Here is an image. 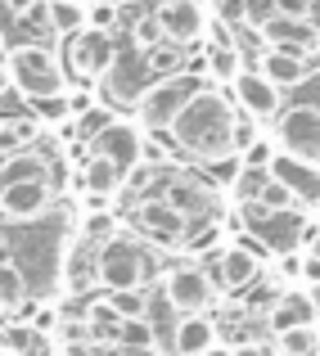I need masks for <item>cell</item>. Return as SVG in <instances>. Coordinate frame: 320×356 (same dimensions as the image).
<instances>
[{
  "label": "cell",
  "instance_id": "1",
  "mask_svg": "<svg viewBox=\"0 0 320 356\" xmlns=\"http://www.w3.org/2000/svg\"><path fill=\"white\" fill-rule=\"evenodd\" d=\"M234 104L221 95V86H203L194 90V99L176 113V122L167 127L172 145L181 154L199 158V163H212V158L234 154Z\"/></svg>",
  "mask_w": 320,
  "mask_h": 356
},
{
  "label": "cell",
  "instance_id": "2",
  "mask_svg": "<svg viewBox=\"0 0 320 356\" xmlns=\"http://www.w3.org/2000/svg\"><path fill=\"white\" fill-rule=\"evenodd\" d=\"M136 194L163 199L167 208L181 212L190 230L194 226H212L216 208H221V194L212 190V181H203L199 172H185V167H136L127 199H136Z\"/></svg>",
  "mask_w": 320,
  "mask_h": 356
},
{
  "label": "cell",
  "instance_id": "3",
  "mask_svg": "<svg viewBox=\"0 0 320 356\" xmlns=\"http://www.w3.org/2000/svg\"><path fill=\"white\" fill-rule=\"evenodd\" d=\"M154 275H158V257L145 248V239L113 230L95 248V284H104V293H118V289H149Z\"/></svg>",
  "mask_w": 320,
  "mask_h": 356
},
{
  "label": "cell",
  "instance_id": "4",
  "mask_svg": "<svg viewBox=\"0 0 320 356\" xmlns=\"http://www.w3.org/2000/svg\"><path fill=\"white\" fill-rule=\"evenodd\" d=\"M5 72H9V86L32 104V99L45 95H68V72H63V59L41 41H23V45H9L5 54Z\"/></svg>",
  "mask_w": 320,
  "mask_h": 356
},
{
  "label": "cell",
  "instance_id": "5",
  "mask_svg": "<svg viewBox=\"0 0 320 356\" xmlns=\"http://www.w3.org/2000/svg\"><path fill=\"white\" fill-rule=\"evenodd\" d=\"M203 86H208V81H203L199 72H190V68L172 72V77L149 81V90L136 99L140 131H167L176 122V113H181V108L194 99V90H203Z\"/></svg>",
  "mask_w": 320,
  "mask_h": 356
},
{
  "label": "cell",
  "instance_id": "6",
  "mask_svg": "<svg viewBox=\"0 0 320 356\" xmlns=\"http://www.w3.org/2000/svg\"><path fill=\"white\" fill-rule=\"evenodd\" d=\"M149 81H158V77H154V68H149L145 54H140L136 45H118L109 72L95 81V86H99V99H104V104H113V108H136V99L149 90Z\"/></svg>",
  "mask_w": 320,
  "mask_h": 356
},
{
  "label": "cell",
  "instance_id": "7",
  "mask_svg": "<svg viewBox=\"0 0 320 356\" xmlns=\"http://www.w3.org/2000/svg\"><path fill=\"white\" fill-rule=\"evenodd\" d=\"M113 54H118V41L113 32H99V27H81V32L63 36V72L81 81H99L109 72Z\"/></svg>",
  "mask_w": 320,
  "mask_h": 356
},
{
  "label": "cell",
  "instance_id": "8",
  "mask_svg": "<svg viewBox=\"0 0 320 356\" xmlns=\"http://www.w3.org/2000/svg\"><path fill=\"white\" fill-rule=\"evenodd\" d=\"M275 140L280 154H294L303 163L320 167V104H289L275 113Z\"/></svg>",
  "mask_w": 320,
  "mask_h": 356
},
{
  "label": "cell",
  "instance_id": "9",
  "mask_svg": "<svg viewBox=\"0 0 320 356\" xmlns=\"http://www.w3.org/2000/svg\"><path fill=\"white\" fill-rule=\"evenodd\" d=\"M239 217L248 235H257V243H266L271 252H294L307 226L298 208H262V203H239Z\"/></svg>",
  "mask_w": 320,
  "mask_h": 356
},
{
  "label": "cell",
  "instance_id": "10",
  "mask_svg": "<svg viewBox=\"0 0 320 356\" xmlns=\"http://www.w3.org/2000/svg\"><path fill=\"white\" fill-rule=\"evenodd\" d=\"M253 27H257V36L266 41V50H285V54H298V59H307V54L320 50V23L316 18L262 14V18H253Z\"/></svg>",
  "mask_w": 320,
  "mask_h": 356
},
{
  "label": "cell",
  "instance_id": "11",
  "mask_svg": "<svg viewBox=\"0 0 320 356\" xmlns=\"http://www.w3.org/2000/svg\"><path fill=\"white\" fill-rule=\"evenodd\" d=\"M131 221H136V230L145 239L163 243V248H181L185 243V217L176 208H167L163 199H154V194H136L131 199Z\"/></svg>",
  "mask_w": 320,
  "mask_h": 356
},
{
  "label": "cell",
  "instance_id": "12",
  "mask_svg": "<svg viewBox=\"0 0 320 356\" xmlns=\"http://www.w3.org/2000/svg\"><path fill=\"white\" fill-rule=\"evenodd\" d=\"M23 181H59V158L45 140H32V145L14 149V154H0V190Z\"/></svg>",
  "mask_w": 320,
  "mask_h": 356
},
{
  "label": "cell",
  "instance_id": "13",
  "mask_svg": "<svg viewBox=\"0 0 320 356\" xmlns=\"http://www.w3.org/2000/svg\"><path fill=\"white\" fill-rule=\"evenodd\" d=\"M90 154L109 158L122 176H131L140 167V158H145V136H140V127H131V122H113L109 118L104 127L90 136Z\"/></svg>",
  "mask_w": 320,
  "mask_h": 356
},
{
  "label": "cell",
  "instance_id": "14",
  "mask_svg": "<svg viewBox=\"0 0 320 356\" xmlns=\"http://www.w3.org/2000/svg\"><path fill=\"white\" fill-rule=\"evenodd\" d=\"M154 18H158V27H163V41L181 45V50H190L203 36V27H208L203 0H154Z\"/></svg>",
  "mask_w": 320,
  "mask_h": 356
},
{
  "label": "cell",
  "instance_id": "15",
  "mask_svg": "<svg viewBox=\"0 0 320 356\" xmlns=\"http://www.w3.org/2000/svg\"><path fill=\"white\" fill-rule=\"evenodd\" d=\"M163 293L181 316H199L216 302V284L203 266H176L172 275L163 280Z\"/></svg>",
  "mask_w": 320,
  "mask_h": 356
},
{
  "label": "cell",
  "instance_id": "16",
  "mask_svg": "<svg viewBox=\"0 0 320 356\" xmlns=\"http://www.w3.org/2000/svg\"><path fill=\"white\" fill-rule=\"evenodd\" d=\"M266 172H271V181H280L294 194V203H307V208L320 203V167L316 163H303V158H294V154H271Z\"/></svg>",
  "mask_w": 320,
  "mask_h": 356
},
{
  "label": "cell",
  "instance_id": "17",
  "mask_svg": "<svg viewBox=\"0 0 320 356\" xmlns=\"http://www.w3.org/2000/svg\"><path fill=\"white\" fill-rule=\"evenodd\" d=\"M54 208V181H23L0 190V217L14 226V221H36Z\"/></svg>",
  "mask_w": 320,
  "mask_h": 356
},
{
  "label": "cell",
  "instance_id": "18",
  "mask_svg": "<svg viewBox=\"0 0 320 356\" xmlns=\"http://www.w3.org/2000/svg\"><path fill=\"white\" fill-rule=\"evenodd\" d=\"M230 90H234V99H239L243 118H253V122H271L280 108H285L280 104V86H271L257 68H243L239 77L230 81Z\"/></svg>",
  "mask_w": 320,
  "mask_h": 356
},
{
  "label": "cell",
  "instance_id": "19",
  "mask_svg": "<svg viewBox=\"0 0 320 356\" xmlns=\"http://www.w3.org/2000/svg\"><path fill=\"white\" fill-rule=\"evenodd\" d=\"M257 257H262V252L253 248V239H239V243H230V248H225L212 266H203V270H208L212 284H221V289H248L253 280H257Z\"/></svg>",
  "mask_w": 320,
  "mask_h": 356
},
{
  "label": "cell",
  "instance_id": "20",
  "mask_svg": "<svg viewBox=\"0 0 320 356\" xmlns=\"http://www.w3.org/2000/svg\"><path fill=\"white\" fill-rule=\"evenodd\" d=\"M167 348H172V356H203L208 348H216V321H208V316H181Z\"/></svg>",
  "mask_w": 320,
  "mask_h": 356
},
{
  "label": "cell",
  "instance_id": "21",
  "mask_svg": "<svg viewBox=\"0 0 320 356\" xmlns=\"http://www.w3.org/2000/svg\"><path fill=\"white\" fill-rule=\"evenodd\" d=\"M266 325L275 334H289V330H303V325H316V302H312V293H280L275 302H271V312H266Z\"/></svg>",
  "mask_w": 320,
  "mask_h": 356
},
{
  "label": "cell",
  "instance_id": "22",
  "mask_svg": "<svg viewBox=\"0 0 320 356\" xmlns=\"http://www.w3.org/2000/svg\"><path fill=\"white\" fill-rule=\"evenodd\" d=\"M257 72L271 81V86H303L307 77V63L298 54H285V50H262L257 59Z\"/></svg>",
  "mask_w": 320,
  "mask_h": 356
},
{
  "label": "cell",
  "instance_id": "23",
  "mask_svg": "<svg viewBox=\"0 0 320 356\" xmlns=\"http://www.w3.org/2000/svg\"><path fill=\"white\" fill-rule=\"evenodd\" d=\"M81 185H86V194H95V199H109V194H118L122 185H127V176H122L118 167L109 163V158L90 154L86 172H81Z\"/></svg>",
  "mask_w": 320,
  "mask_h": 356
},
{
  "label": "cell",
  "instance_id": "24",
  "mask_svg": "<svg viewBox=\"0 0 320 356\" xmlns=\"http://www.w3.org/2000/svg\"><path fill=\"white\" fill-rule=\"evenodd\" d=\"M86 27V5L72 0H45V32L50 36H72Z\"/></svg>",
  "mask_w": 320,
  "mask_h": 356
},
{
  "label": "cell",
  "instance_id": "25",
  "mask_svg": "<svg viewBox=\"0 0 320 356\" xmlns=\"http://www.w3.org/2000/svg\"><path fill=\"white\" fill-rule=\"evenodd\" d=\"M27 293H32V289H27L23 270H18L9 257H0V302H5V312H23Z\"/></svg>",
  "mask_w": 320,
  "mask_h": 356
},
{
  "label": "cell",
  "instance_id": "26",
  "mask_svg": "<svg viewBox=\"0 0 320 356\" xmlns=\"http://www.w3.org/2000/svg\"><path fill=\"white\" fill-rule=\"evenodd\" d=\"M95 248H99V243L77 239V248H72V261H68V270H63V280H68L72 289H90V284H95Z\"/></svg>",
  "mask_w": 320,
  "mask_h": 356
},
{
  "label": "cell",
  "instance_id": "27",
  "mask_svg": "<svg viewBox=\"0 0 320 356\" xmlns=\"http://www.w3.org/2000/svg\"><path fill=\"white\" fill-rule=\"evenodd\" d=\"M208 72H212V81L230 86V81L243 72V54L234 50V45H208Z\"/></svg>",
  "mask_w": 320,
  "mask_h": 356
},
{
  "label": "cell",
  "instance_id": "28",
  "mask_svg": "<svg viewBox=\"0 0 320 356\" xmlns=\"http://www.w3.org/2000/svg\"><path fill=\"white\" fill-rule=\"evenodd\" d=\"M154 330H149L145 316H136V321H118V330H113L109 348H154Z\"/></svg>",
  "mask_w": 320,
  "mask_h": 356
},
{
  "label": "cell",
  "instance_id": "29",
  "mask_svg": "<svg viewBox=\"0 0 320 356\" xmlns=\"http://www.w3.org/2000/svg\"><path fill=\"white\" fill-rule=\"evenodd\" d=\"M280 356H320V330L316 325H303V330L280 334Z\"/></svg>",
  "mask_w": 320,
  "mask_h": 356
},
{
  "label": "cell",
  "instance_id": "30",
  "mask_svg": "<svg viewBox=\"0 0 320 356\" xmlns=\"http://www.w3.org/2000/svg\"><path fill=\"white\" fill-rule=\"evenodd\" d=\"M5 348H14L18 356H54L50 339H45L41 330H9L5 334Z\"/></svg>",
  "mask_w": 320,
  "mask_h": 356
},
{
  "label": "cell",
  "instance_id": "31",
  "mask_svg": "<svg viewBox=\"0 0 320 356\" xmlns=\"http://www.w3.org/2000/svg\"><path fill=\"white\" fill-rule=\"evenodd\" d=\"M104 302L122 316V321H136V316H145L149 289H118V293H104Z\"/></svg>",
  "mask_w": 320,
  "mask_h": 356
},
{
  "label": "cell",
  "instance_id": "32",
  "mask_svg": "<svg viewBox=\"0 0 320 356\" xmlns=\"http://www.w3.org/2000/svg\"><path fill=\"white\" fill-rule=\"evenodd\" d=\"M208 9H212L216 23H225V27L253 23V0H208Z\"/></svg>",
  "mask_w": 320,
  "mask_h": 356
},
{
  "label": "cell",
  "instance_id": "33",
  "mask_svg": "<svg viewBox=\"0 0 320 356\" xmlns=\"http://www.w3.org/2000/svg\"><path fill=\"white\" fill-rule=\"evenodd\" d=\"M266 181H271L266 167H239V176H234L230 190H234V199H239V203H253V199L262 194V185H266Z\"/></svg>",
  "mask_w": 320,
  "mask_h": 356
},
{
  "label": "cell",
  "instance_id": "34",
  "mask_svg": "<svg viewBox=\"0 0 320 356\" xmlns=\"http://www.w3.org/2000/svg\"><path fill=\"white\" fill-rule=\"evenodd\" d=\"M32 108H36V118L41 122H63L72 113V95H45V99H32Z\"/></svg>",
  "mask_w": 320,
  "mask_h": 356
},
{
  "label": "cell",
  "instance_id": "35",
  "mask_svg": "<svg viewBox=\"0 0 320 356\" xmlns=\"http://www.w3.org/2000/svg\"><path fill=\"white\" fill-rule=\"evenodd\" d=\"M86 27L113 32V27H118V9H113L109 0H95V5H86Z\"/></svg>",
  "mask_w": 320,
  "mask_h": 356
},
{
  "label": "cell",
  "instance_id": "36",
  "mask_svg": "<svg viewBox=\"0 0 320 356\" xmlns=\"http://www.w3.org/2000/svg\"><path fill=\"white\" fill-rule=\"evenodd\" d=\"M239 154H225V158H212V163H208V176H212V181L216 185H234V176H239Z\"/></svg>",
  "mask_w": 320,
  "mask_h": 356
},
{
  "label": "cell",
  "instance_id": "37",
  "mask_svg": "<svg viewBox=\"0 0 320 356\" xmlns=\"http://www.w3.org/2000/svg\"><path fill=\"white\" fill-rule=\"evenodd\" d=\"M253 203H262V208H294V194H289L280 181H266V185H262V194H257Z\"/></svg>",
  "mask_w": 320,
  "mask_h": 356
},
{
  "label": "cell",
  "instance_id": "38",
  "mask_svg": "<svg viewBox=\"0 0 320 356\" xmlns=\"http://www.w3.org/2000/svg\"><path fill=\"white\" fill-rule=\"evenodd\" d=\"M271 14H285V18H316V0H271Z\"/></svg>",
  "mask_w": 320,
  "mask_h": 356
},
{
  "label": "cell",
  "instance_id": "39",
  "mask_svg": "<svg viewBox=\"0 0 320 356\" xmlns=\"http://www.w3.org/2000/svg\"><path fill=\"white\" fill-rule=\"evenodd\" d=\"M234 356H280V352L266 348V343H239V348H234Z\"/></svg>",
  "mask_w": 320,
  "mask_h": 356
},
{
  "label": "cell",
  "instance_id": "40",
  "mask_svg": "<svg viewBox=\"0 0 320 356\" xmlns=\"http://www.w3.org/2000/svg\"><path fill=\"white\" fill-rule=\"evenodd\" d=\"M303 275L312 280V284H320V257H307L303 261Z\"/></svg>",
  "mask_w": 320,
  "mask_h": 356
},
{
  "label": "cell",
  "instance_id": "41",
  "mask_svg": "<svg viewBox=\"0 0 320 356\" xmlns=\"http://www.w3.org/2000/svg\"><path fill=\"white\" fill-rule=\"evenodd\" d=\"M9 90V72H5V59H0V95Z\"/></svg>",
  "mask_w": 320,
  "mask_h": 356
},
{
  "label": "cell",
  "instance_id": "42",
  "mask_svg": "<svg viewBox=\"0 0 320 356\" xmlns=\"http://www.w3.org/2000/svg\"><path fill=\"white\" fill-rule=\"evenodd\" d=\"M203 356H234V352H225V348H208Z\"/></svg>",
  "mask_w": 320,
  "mask_h": 356
},
{
  "label": "cell",
  "instance_id": "43",
  "mask_svg": "<svg viewBox=\"0 0 320 356\" xmlns=\"http://www.w3.org/2000/svg\"><path fill=\"white\" fill-rule=\"evenodd\" d=\"M72 5H81V0H72Z\"/></svg>",
  "mask_w": 320,
  "mask_h": 356
},
{
  "label": "cell",
  "instance_id": "44",
  "mask_svg": "<svg viewBox=\"0 0 320 356\" xmlns=\"http://www.w3.org/2000/svg\"><path fill=\"white\" fill-rule=\"evenodd\" d=\"M0 312H5V302H0Z\"/></svg>",
  "mask_w": 320,
  "mask_h": 356
},
{
  "label": "cell",
  "instance_id": "45",
  "mask_svg": "<svg viewBox=\"0 0 320 356\" xmlns=\"http://www.w3.org/2000/svg\"><path fill=\"white\" fill-rule=\"evenodd\" d=\"M0 5H5V0H0Z\"/></svg>",
  "mask_w": 320,
  "mask_h": 356
},
{
  "label": "cell",
  "instance_id": "46",
  "mask_svg": "<svg viewBox=\"0 0 320 356\" xmlns=\"http://www.w3.org/2000/svg\"><path fill=\"white\" fill-rule=\"evenodd\" d=\"M316 208H320V203H316Z\"/></svg>",
  "mask_w": 320,
  "mask_h": 356
},
{
  "label": "cell",
  "instance_id": "47",
  "mask_svg": "<svg viewBox=\"0 0 320 356\" xmlns=\"http://www.w3.org/2000/svg\"><path fill=\"white\" fill-rule=\"evenodd\" d=\"M0 36H5V32H0Z\"/></svg>",
  "mask_w": 320,
  "mask_h": 356
}]
</instances>
